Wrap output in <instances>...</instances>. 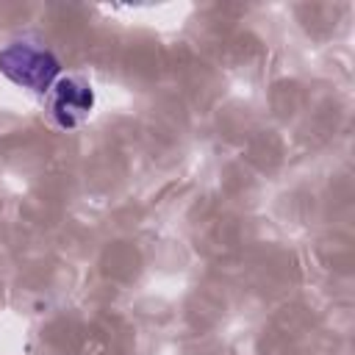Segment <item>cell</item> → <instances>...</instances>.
<instances>
[{"mask_svg":"<svg viewBox=\"0 0 355 355\" xmlns=\"http://www.w3.org/2000/svg\"><path fill=\"white\" fill-rule=\"evenodd\" d=\"M0 75L33 94H50L53 83L61 78V64L47 47L19 39L0 50Z\"/></svg>","mask_w":355,"mask_h":355,"instance_id":"1","label":"cell"},{"mask_svg":"<svg viewBox=\"0 0 355 355\" xmlns=\"http://www.w3.org/2000/svg\"><path fill=\"white\" fill-rule=\"evenodd\" d=\"M92 108H94V92L83 78L67 75V78H58L53 83V89H50V114H53L58 128H64V130L80 128L89 119Z\"/></svg>","mask_w":355,"mask_h":355,"instance_id":"2","label":"cell"}]
</instances>
